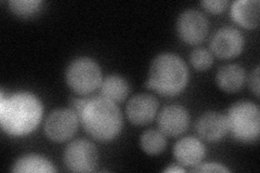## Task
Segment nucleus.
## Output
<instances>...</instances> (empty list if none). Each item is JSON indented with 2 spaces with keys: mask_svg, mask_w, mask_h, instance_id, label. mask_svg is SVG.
<instances>
[{
  "mask_svg": "<svg viewBox=\"0 0 260 173\" xmlns=\"http://www.w3.org/2000/svg\"><path fill=\"white\" fill-rule=\"evenodd\" d=\"M43 117V105L29 92H18L0 102V123L6 133L23 136L34 131Z\"/></svg>",
  "mask_w": 260,
  "mask_h": 173,
  "instance_id": "1",
  "label": "nucleus"
},
{
  "mask_svg": "<svg viewBox=\"0 0 260 173\" xmlns=\"http://www.w3.org/2000/svg\"><path fill=\"white\" fill-rule=\"evenodd\" d=\"M86 132L100 142L115 139L123 127V115L116 103L103 96L89 98L79 116Z\"/></svg>",
  "mask_w": 260,
  "mask_h": 173,
  "instance_id": "2",
  "label": "nucleus"
},
{
  "mask_svg": "<svg viewBox=\"0 0 260 173\" xmlns=\"http://www.w3.org/2000/svg\"><path fill=\"white\" fill-rule=\"evenodd\" d=\"M189 72L180 57L172 54H159L153 60L146 87L162 96H175L188 85Z\"/></svg>",
  "mask_w": 260,
  "mask_h": 173,
  "instance_id": "3",
  "label": "nucleus"
},
{
  "mask_svg": "<svg viewBox=\"0 0 260 173\" xmlns=\"http://www.w3.org/2000/svg\"><path fill=\"white\" fill-rule=\"evenodd\" d=\"M228 131L235 140L251 143L259 137L260 113L258 106L248 101L234 103L226 114Z\"/></svg>",
  "mask_w": 260,
  "mask_h": 173,
  "instance_id": "4",
  "label": "nucleus"
},
{
  "mask_svg": "<svg viewBox=\"0 0 260 173\" xmlns=\"http://www.w3.org/2000/svg\"><path fill=\"white\" fill-rule=\"evenodd\" d=\"M67 82L77 94H90L102 84L100 66L89 57H78L67 70Z\"/></svg>",
  "mask_w": 260,
  "mask_h": 173,
  "instance_id": "5",
  "label": "nucleus"
},
{
  "mask_svg": "<svg viewBox=\"0 0 260 173\" xmlns=\"http://www.w3.org/2000/svg\"><path fill=\"white\" fill-rule=\"evenodd\" d=\"M99 154L95 146L86 140H76L64 152V162L73 172H91L95 169Z\"/></svg>",
  "mask_w": 260,
  "mask_h": 173,
  "instance_id": "6",
  "label": "nucleus"
},
{
  "mask_svg": "<svg viewBox=\"0 0 260 173\" xmlns=\"http://www.w3.org/2000/svg\"><path fill=\"white\" fill-rule=\"evenodd\" d=\"M78 117L72 110L60 109L53 111L45 122L46 135L53 142H65L75 134Z\"/></svg>",
  "mask_w": 260,
  "mask_h": 173,
  "instance_id": "7",
  "label": "nucleus"
},
{
  "mask_svg": "<svg viewBox=\"0 0 260 173\" xmlns=\"http://www.w3.org/2000/svg\"><path fill=\"white\" fill-rule=\"evenodd\" d=\"M177 30L180 38L189 45H198L208 34V20L198 10H186L179 16Z\"/></svg>",
  "mask_w": 260,
  "mask_h": 173,
  "instance_id": "8",
  "label": "nucleus"
},
{
  "mask_svg": "<svg viewBox=\"0 0 260 173\" xmlns=\"http://www.w3.org/2000/svg\"><path fill=\"white\" fill-rule=\"evenodd\" d=\"M244 48L242 32L234 27L225 26L219 30L210 40V50L220 59H232L239 55Z\"/></svg>",
  "mask_w": 260,
  "mask_h": 173,
  "instance_id": "9",
  "label": "nucleus"
},
{
  "mask_svg": "<svg viewBox=\"0 0 260 173\" xmlns=\"http://www.w3.org/2000/svg\"><path fill=\"white\" fill-rule=\"evenodd\" d=\"M158 101L150 94H138L130 98L127 104L126 113L128 119L134 125L144 126L150 123L156 116Z\"/></svg>",
  "mask_w": 260,
  "mask_h": 173,
  "instance_id": "10",
  "label": "nucleus"
},
{
  "mask_svg": "<svg viewBox=\"0 0 260 173\" xmlns=\"http://www.w3.org/2000/svg\"><path fill=\"white\" fill-rule=\"evenodd\" d=\"M189 114L181 105H169L159 113L158 127L168 136H179L189 127Z\"/></svg>",
  "mask_w": 260,
  "mask_h": 173,
  "instance_id": "11",
  "label": "nucleus"
},
{
  "mask_svg": "<svg viewBox=\"0 0 260 173\" xmlns=\"http://www.w3.org/2000/svg\"><path fill=\"white\" fill-rule=\"evenodd\" d=\"M197 131L200 136L206 141H220L228 132L226 117L216 112L203 114L197 121Z\"/></svg>",
  "mask_w": 260,
  "mask_h": 173,
  "instance_id": "12",
  "label": "nucleus"
},
{
  "mask_svg": "<svg viewBox=\"0 0 260 173\" xmlns=\"http://www.w3.org/2000/svg\"><path fill=\"white\" fill-rule=\"evenodd\" d=\"M174 155L177 161L182 166L194 167L204 158L205 147L197 137L186 136L176 143Z\"/></svg>",
  "mask_w": 260,
  "mask_h": 173,
  "instance_id": "13",
  "label": "nucleus"
},
{
  "mask_svg": "<svg viewBox=\"0 0 260 173\" xmlns=\"http://www.w3.org/2000/svg\"><path fill=\"white\" fill-rule=\"evenodd\" d=\"M258 0H238L231 7L232 20L244 28H256L259 25Z\"/></svg>",
  "mask_w": 260,
  "mask_h": 173,
  "instance_id": "14",
  "label": "nucleus"
},
{
  "mask_svg": "<svg viewBox=\"0 0 260 173\" xmlns=\"http://www.w3.org/2000/svg\"><path fill=\"white\" fill-rule=\"evenodd\" d=\"M246 74L238 64H229L217 73L216 81L218 87L228 93L238 92L245 82Z\"/></svg>",
  "mask_w": 260,
  "mask_h": 173,
  "instance_id": "15",
  "label": "nucleus"
},
{
  "mask_svg": "<svg viewBox=\"0 0 260 173\" xmlns=\"http://www.w3.org/2000/svg\"><path fill=\"white\" fill-rule=\"evenodd\" d=\"M129 92L127 81L120 76L111 75L102 80L100 86L101 96L108 98L114 103L123 102Z\"/></svg>",
  "mask_w": 260,
  "mask_h": 173,
  "instance_id": "16",
  "label": "nucleus"
},
{
  "mask_svg": "<svg viewBox=\"0 0 260 173\" xmlns=\"http://www.w3.org/2000/svg\"><path fill=\"white\" fill-rule=\"evenodd\" d=\"M13 172H37V173H51L56 172V169L54 168L53 164L46 159L45 157H42L39 155H26L24 157H21L20 159L16 160L14 163Z\"/></svg>",
  "mask_w": 260,
  "mask_h": 173,
  "instance_id": "17",
  "label": "nucleus"
},
{
  "mask_svg": "<svg viewBox=\"0 0 260 173\" xmlns=\"http://www.w3.org/2000/svg\"><path fill=\"white\" fill-rule=\"evenodd\" d=\"M140 145L149 155L160 154L166 148L167 141L165 134L156 130H148L141 135Z\"/></svg>",
  "mask_w": 260,
  "mask_h": 173,
  "instance_id": "18",
  "label": "nucleus"
},
{
  "mask_svg": "<svg viewBox=\"0 0 260 173\" xmlns=\"http://www.w3.org/2000/svg\"><path fill=\"white\" fill-rule=\"evenodd\" d=\"M43 3L39 0H13L9 3L11 11L19 16H31L36 14Z\"/></svg>",
  "mask_w": 260,
  "mask_h": 173,
  "instance_id": "19",
  "label": "nucleus"
},
{
  "mask_svg": "<svg viewBox=\"0 0 260 173\" xmlns=\"http://www.w3.org/2000/svg\"><path fill=\"white\" fill-rule=\"evenodd\" d=\"M192 66L201 72L208 70L213 65V54L206 48H198L192 51L190 55Z\"/></svg>",
  "mask_w": 260,
  "mask_h": 173,
  "instance_id": "20",
  "label": "nucleus"
},
{
  "mask_svg": "<svg viewBox=\"0 0 260 173\" xmlns=\"http://www.w3.org/2000/svg\"><path fill=\"white\" fill-rule=\"evenodd\" d=\"M192 172H230L220 163L216 162H206V163H198L191 169Z\"/></svg>",
  "mask_w": 260,
  "mask_h": 173,
  "instance_id": "21",
  "label": "nucleus"
},
{
  "mask_svg": "<svg viewBox=\"0 0 260 173\" xmlns=\"http://www.w3.org/2000/svg\"><path fill=\"white\" fill-rule=\"evenodd\" d=\"M228 5H229V2H226V0H205V2H202V6L211 13L223 12Z\"/></svg>",
  "mask_w": 260,
  "mask_h": 173,
  "instance_id": "22",
  "label": "nucleus"
},
{
  "mask_svg": "<svg viewBox=\"0 0 260 173\" xmlns=\"http://www.w3.org/2000/svg\"><path fill=\"white\" fill-rule=\"evenodd\" d=\"M89 98H90V97H83V98L76 97V98H73V100H72V111L77 115L78 119H79L81 112H83L86 104L88 103Z\"/></svg>",
  "mask_w": 260,
  "mask_h": 173,
  "instance_id": "23",
  "label": "nucleus"
},
{
  "mask_svg": "<svg viewBox=\"0 0 260 173\" xmlns=\"http://www.w3.org/2000/svg\"><path fill=\"white\" fill-rule=\"evenodd\" d=\"M249 86L251 91L255 93L256 96H259V67H256L254 73L251 74L250 80H249Z\"/></svg>",
  "mask_w": 260,
  "mask_h": 173,
  "instance_id": "24",
  "label": "nucleus"
},
{
  "mask_svg": "<svg viewBox=\"0 0 260 173\" xmlns=\"http://www.w3.org/2000/svg\"><path fill=\"white\" fill-rule=\"evenodd\" d=\"M165 172H179V173H181V172H184V169H182L181 167L172 166V167L167 168V169L165 170Z\"/></svg>",
  "mask_w": 260,
  "mask_h": 173,
  "instance_id": "25",
  "label": "nucleus"
}]
</instances>
